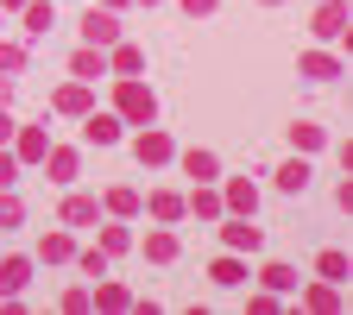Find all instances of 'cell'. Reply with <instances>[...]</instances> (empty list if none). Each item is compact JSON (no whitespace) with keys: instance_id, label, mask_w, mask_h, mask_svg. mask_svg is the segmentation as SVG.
<instances>
[{"instance_id":"29","label":"cell","mask_w":353,"mask_h":315,"mask_svg":"<svg viewBox=\"0 0 353 315\" xmlns=\"http://www.w3.org/2000/svg\"><path fill=\"white\" fill-rule=\"evenodd\" d=\"M32 63V44H7V38H0V76H19Z\"/></svg>"},{"instance_id":"32","label":"cell","mask_w":353,"mask_h":315,"mask_svg":"<svg viewBox=\"0 0 353 315\" xmlns=\"http://www.w3.org/2000/svg\"><path fill=\"white\" fill-rule=\"evenodd\" d=\"M19 221H26V202H19L13 190H0V234H13Z\"/></svg>"},{"instance_id":"41","label":"cell","mask_w":353,"mask_h":315,"mask_svg":"<svg viewBox=\"0 0 353 315\" xmlns=\"http://www.w3.org/2000/svg\"><path fill=\"white\" fill-rule=\"evenodd\" d=\"M101 7H126V0H101Z\"/></svg>"},{"instance_id":"36","label":"cell","mask_w":353,"mask_h":315,"mask_svg":"<svg viewBox=\"0 0 353 315\" xmlns=\"http://www.w3.org/2000/svg\"><path fill=\"white\" fill-rule=\"evenodd\" d=\"M214 7H221V0H183V13H190V19H208Z\"/></svg>"},{"instance_id":"10","label":"cell","mask_w":353,"mask_h":315,"mask_svg":"<svg viewBox=\"0 0 353 315\" xmlns=\"http://www.w3.org/2000/svg\"><path fill=\"white\" fill-rule=\"evenodd\" d=\"M183 214H196V221H221V214H228V202H221L214 183H196V190L183 196Z\"/></svg>"},{"instance_id":"30","label":"cell","mask_w":353,"mask_h":315,"mask_svg":"<svg viewBox=\"0 0 353 315\" xmlns=\"http://www.w3.org/2000/svg\"><path fill=\"white\" fill-rule=\"evenodd\" d=\"M259 284L272 290V296H284V290H296V272H290V265H265V272H259Z\"/></svg>"},{"instance_id":"25","label":"cell","mask_w":353,"mask_h":315,"mask_svg":"<svg viewBox=\"0 0 353 315\" xmlns=\"http://www.w3.org/2000/svg\"><path fill=\"white\" fill-rule=\"evenodd\" d=\"M88 303H95V309H132V290H126V284H108V278H95Z\"/></svg>"},{"instance_id":"37","label":"cell","mask_w":353,"mask_h":315,"mask_svg":"<svg viewBox=\"0 0 353 315\" xmlns=\"http://www.w3.org/2000/svg\"><path fill=\"white\" fill-rule=\"evenodd\" d=\"M13 126H19V120H13L7 108H0V145H13Z\"/></svg>"},{"instance_id":"38","label":"cell","mask_w":353,"mask_h":315,"mask_svg":"<svg viewBox=\"0 0 353 315\" xmlns=\"http://www.w3.org/2000/svg\"><path fill=\"white\" fill-rule=\"evenodd\" d=\"M13 101V76H0V108H7Z\"/></svg>"},{"instance_id":"9","label":"cell","mask_w":353,"mask_h":315,"mask_svg":"<svg viewBox=\"0 0 353 315\" xmlns=\"http://www.w3.org/2000/svg\"><path fill=\"white\" fill-rule=\"evenodd\" d=\"M139 252H145L152 265H176V252H183V240H176V234L164 227V221H158V227H152V234L139 240Z\"/></svg>"},{"instance_id":"4","label":"cell","mask_w":353,"mask_h":315,"mask_svg":"<svg viewBox=\"0 0 353 315\" xmlns=\"http://www.w3.org/2000/svg\"><path fill=\"white\" fill-rule=\"evenodd\" d=\"M347 26H353V7H347V0H316V26H309V32H316L322 44L347 38Z\"/></svg>"},{"instance_id":"39","label":"cell","mask_w":353,"mask_h":315,"mask_svg":"<svg viewBox=\"0 0 353 315\" xmlns=\"http://www.w3.org/2000/svg\"><path fill=\"white\" fill-rule=\"evenodd\" d=\"M19 7H26V0H0V13H19Z\"/></svg>"},{"instance_id":"11","label":"cell","mask_w":353,"mask_h":315,"mask_svg":"<svg viewBox=\"0 0 353 315\" xmlns=\"http://www.w3.org/2000/svg\"><path fill=\"white\" fill-rule=\"evenodd\" d=\"M296 70H303L309 82H334V76H347V63H341L334 51H303V57H296Z\"/></svg>"},{"instance_id":"3","label":"cell","mask_w":353,"mask_h":315,"mask_svg":"<svg viewBox=\"0 0 353 315\" xmlns=\"http://www.w3.org/2000/svg\"><path fill=\"white\" fill-rule=\"evenodd\" d=\"M221 246L228 252H259L265 227H252V214H221Z\"/></svg>"},{"instance_id":"40","label":"cell","mask_w":353,"mask_h":315,"mask_svg":"<svg viewBox=\"0 0 353 315\" xmlns=\"http://www.w3.org/2000/svg\"><path fill=\"white\" fill-rule=\"evenodd\" d=\"M259 7H284V0H259Z\"/></svg>"},{"instance_id":"31","label":"cell","mask_w":353,"mask_h":315,"mask_svg":"<svg viewBox=\"0 0 353 315\" xmlns=\"http://www.w3.org/2000/svg\"><path fill=\"white\" fill-rule=\"evenodd\" d=\"M316 272H322L328 284H347V252H341V246H328V252L316 258Z\"/></svg>"},{"instance_id":"21","label":"cell","mask_w":353,"mask_h":315,"mask_svg":"<svg viewBox=\"0 0 353 315\" xmlns=\"http://www.w3.org/2000/svg\"><path fill=\"white\" fill-rule=\"evenodd\" d=\"M32 284V258H0V296H19Z\"/></svg>"},{"instance_id":"20","label":"cell","mask_w":353,"mask_h":315,"mask_svg":"<svg viewBox=\"0 0 353 315\" xmlns=\"http://www.w3.org/2000/svg\"><path fill=\"white\" fill-rule=\"evenodd\" d=\"M101 214H114V221H132V214H139V190H132V183L108 190V196H101Z\"/></svg>"},{"instance_id":"35","label":"cell","mask_w":353,"mask_h":315,"mask_svg":"<svg viewBox=\"0 0 353 315\" xmlns=\"http://www.w3.org/2000/svg\"><path fill=\"white\" fill-rule=\"evenodd\" d=\"M63 309H70V315H82V309H95V303H88V290H63Z\"/></svg>"},{"instance_id":"43","label":"cell","mask_w":353,"mask_h":315,"mask_svg":"<svg viewBox=\"0 0 353 315\" xmlns=\"http://www.w3.org/2000/svg\"><path fill=\"white\" fill-rule=\"evenodd\" d=\"M0 26H7V19H0Z\"/></svg>"},{"instance_id":"15","label":"cell","mask_w":353,"mask_h":315,"mask_svg":"<svg viewBox=\"0 0 353 315\" xmlns=\"http://www.w3.org/2000/svg\"><path fill=\"white\" fill-rule=\"evenodd\" d=\"M51 108H57V114H70V120H82L88 108H95V95H88V82H63L57 95H51Z\"/></svg>"},{"instance_id":"33","label":"cell","mask_w":353,"mask_h":315,"mask_svg":"<svg viewBox=\"0 0 353 315\" xmlns=\"http://www.w3.org/2000/svg\"><path fill=\"white\" fill-rule=\"evenodd\" d=\"M101 252H108V258L132 252V234H126V227H101Z\"/></svg>"},{"instance_id":"26","label":"cell","mask_w":353,"mask_h":315,"mask_svg":"<svg viewBox=\"0 0 353 315\" xmlns=\"http://www.w3.org/2000/svg\"><path fill=\"white\" fill-rule=\"evenodd\" d=\"M38 258H44V265H70V258H76V240H70V234H44V240H38Z\"/></svg>"},{"instance_id":"16","label":"cell","mask_w":353,"mask_h":315,"mask_svg":"<svg viewBox=\"0 0 353 315\" xmlns=\"http://www.w3.org/2000/svg\"><path fill=\"white\" fill-rule=\"evenodd\" d=\"M221 202H228V214H259V183H246V176H228Z\"/></svg>"},{"instance_id":"6","label":"cell","mask_w":353,"mask_h":315,"mask_svg":"<svg viewBox=\"0 0 353 315\" xmlns=\"http://www.w3.org/2000/svg\"><path fill=\"white\" fill-rule=\"evenodd\" d=\"M114 38H126L114 7H88V13H82V44H101V51H108Z\"/></svg>"},{"instance_id":"1","label":"cell","mask_w":353,"mask_h":315,"mask_svg":"<svg viewBox=\"0 0 353 315\" xmlns=\"http://www.w3.org/2000/svg\"><path fill=\"white\" fill-rule=\"evenodd\" d=\"M120 88H114V114H120V126H152L158 120V95L139 82V76H114Z\"/></svg>"},{"instance_id":"19","label":"cell","mask_w":353,"mask_h":315,"mask_svg":"<svg viewBox=\"0 0 353 315\" xmlns=\"http://www.w3.org/2000/svg\"><path fill=\"white\" fill-rule=\"evenodd\" d=\"M139 208H152V221H164V227H176V221H183V196H176V190H152Z\"/></svg>"},{"instance_id":"34","label":"cell","mask_w":353,"mask_h":315,"mask_svg":"<svg viewBox=\"0 0 353 315\" xmlns=\"http://www.w3.org/2000/svg\"><path fill=\"white\" fill-rule=\"evenodd\" d=\"M0 190H19V158H13V145H0Z\"/></svg>"},{"instance_id":"23","label":"cell","mask_w":353,"mask_h":315,"mask_svg":"<svg viewBox=\"0 0 353 315\" xmlns=\"http://www.w3.org/2000/svg\"><path fill=\"white\" fill-rule=\"evenodd\" d=\"M176 164H183V176H196V183H214V176H221V158L214 152H183Z\"/></svg>"},{"instance_id":"12","label":"cell","mask_w":353,"mask_h":315,"mask_svg":"<svg viewBox=\"0 0 353 315\" xmlns=\"http://www.w3.org/2000/svg\"><path fill=\"white\" fill-rule=\"evenodd\" d=\"M82 139L88 145H120V114H95V108H88L82 114Z\"/></svg>"},{"instance_id":"2","label":"cell","mask_w":353,"mask_h":315,"mask_svg":"<svg viewBox=\"0 0 353 315\" xmlns=\"http://www.w3.org/2000/svg\"><path fill=\"white\" fill-rule=\"evenodd\" d=\"M132 158H139L145 170H158V164H170L176 158V139L164 126H139V139H132Z\"/></svg>"},{"instance_id":"28","label":"cell","mask_w":353,"mask_h":315,"mask_svg":"<svg viewBox=\"0 0 353 315\" xmlns=\"http://www.w3.org/2000/svg\"><path fill=\"white\" fill-rule=\"evenodd\" d=\"M70 265H76V272H82L88 284H95V278H108V252H101V246H88V252H76Z\"/></svg>"},{"instance_id":"27","label":"cell","mask_w":353,"mask_h":315,"mask_svg":"<svg viewBox=\"0 0 353 315\" xmlns=\"http://www.w3.org/2000/svg\"><path fill=\"white\" fill-rule=\"evenodd\" d=\"M322 139H328V132H322L316 120H296V126H290V145H296V152H322Z\"/></svg>"},{"instance_id":"7","label":"cell","mask_w":353,"mask_h":315,"mask_svg":"<svg viewBox=\"0 0 353 315\" xmlns=\"http://www.w3.org/2000/svg\"><path fill=\"white\" fill-rule=\"evenodd\" d=\"M44 152H51V126H44V120L13 126V158H19V164H38Z\"/></svg>"},{"instance_id":"5","label":"cell","mask_w":353,"mask_h":315,"mask_svg":"<svg viewBox=\"0 0 353 315\" xmlns=\"http://www.w3.org/2000/svg\"><path fill=\"white\" fill-rule=\"evenodd\" d=\"M38 164H44V176H51L57 190H70L76 176H82V152H76V145H51V152L38 158Z\"/></svg>"},{"instance_id":"13","label":"cell","mask_w":353,"mask_h":315,"mask_svg":"<svg viewBox=\"0 0 353 315\" xmlns=\"http://www.w3.org/2000/svg\"><path fill=\"white\" fill-rule=\"evenodd\" d=\"M139 70H145V51L126 44V38H114L108 44V76H139Z\"/></svg>"},{"instance_id":"8","label":"cell","mask_w":353,"mask_h":315,"mask_svg":"<svg viewBox=\"0 0 353 315\" xmlns=\"http://www.w3.org/2000/svg\"><path fill=\"white\" fill-rule=\"evenodd\" d=\"M19 26H26V44H44L51 26H57V7H51V0H26V7H19Z\"/></svg>"},{"instance_id":"17","label":"cell","mask_w":353,"mask_h":315,"mask_svg":"<svg viewBox=\"0 0 353 315\" xmlns=\"http://www.w3.org/2000/svg\"><path fill=\"white\" fill-rule=\"evenodd\" d=\"M208 278H214L221 290H240V284H246V252H221V258L208 265Z\"/></svg>"},{"instance_id":"42","label":"cell","mask_w":353,"mask_h":315,"mask_svg":"<svg viewBox=\"0 0 353 315\" xmlns=\"http://www.w3.org/2000/svg\"><path fill=\"white\" fill-rule=\"evenodd\" d=\"M145 7H158V0H145Z\"/></svg>"},{"instance_id":"18","label":"cell","mask_w":353,"mask_h":315,"mask_svg":"<svg viewBox=\"0 0 353 315\" xmlns=\"http://www.w3.org/2000/svg\"><path fill=\"white\" fill-rule=\"evenodd\" d=\"M95 221H101V202L95 196H63V227H95Z\"/></svg>"},{"instance_id":"22","label":"cell","mask_w":353,"mask_h":315,"mask_svg":"<svg viewBox=\"0 0 353 315\" xmlns=\"http://www.w3.org/2000/svg\"><path fill=\"white\" fill-rule=\"evenodd\" d=\"M278 190H284V196H303V190H309V158H284V164H278Z\"/></svg>"},{"instance_id":"14","label":"cell","mask_w":353,"mask_h":315,"mask_svg":"<svg viewBox=\"0 0 353 315\" xmlns=\"http://www.w3.org/2000/svg\"><path fill=\"white\" fill-rule=\"evenodd\" d=\"M70 76H76V82H95V76H108V51H101V44H76Z\"/></svg>"},{"instance_id":"24","label":"cell","mask_w":353,"mask_h":315,"mask_svg":"<svg viewBox=\"0 0 353 315\" xmlns=\"http://www.w3.org/2000/svg\"><path fill=\"white\" fill-rule=\"evenodd\" d=\"M303 309L334 315V309H341V284H328V278H322V284H309V290H303Z\"/></svg>"}]
</instances>
